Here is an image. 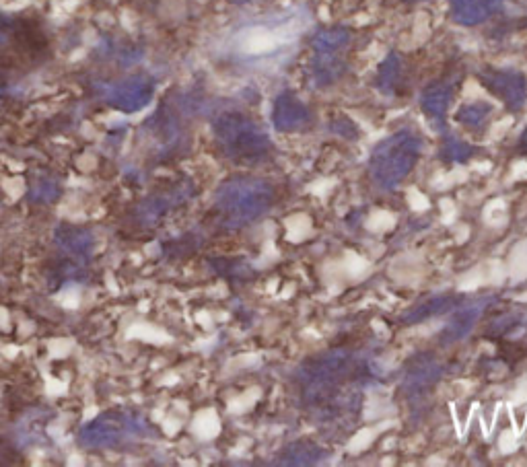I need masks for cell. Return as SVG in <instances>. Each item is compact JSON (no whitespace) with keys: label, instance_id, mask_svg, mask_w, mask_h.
<instances>
[{"label":"cell","instance_id":"obj_16","mask_svg":"<svg viewBox=\"0 0 527 467\" xmlns=\"http://www.w3.org/2000/svg\"><path fill=\"white\" fill-rule=\"evenodd\" d=\"M153 85L145 79H130L120 83L110 93V103L124 112H138L151 101Z\"/></svg>","mask_w":527,"mask_h":467},{"label":"cell","instance_id":"obj_21","mask_svg":"<svg viewBox=\"0 0 527 467\" xmlns=\"http://www.w3.org/2000/svg\"><path fill=\"white\" fill-rule=\"evenodd\" d=\"M443 147H441V159L445 163H468L478 151L476 147L468 145V142L460 140L458 136H453L449 132L443 134Z\"/></svg>","mask_w":527,"mask_h":467},{"label":"cell","instance_id":"obj_1","mask_svg":"<svg viewBox=\"0 0 527 467\" xmlns=\"http://www.w3.org/2000/svg\"><path fill=\"white\" fill-rule=\"evenodd\" d=\"M381 375L371 354L336 346L303 361L293 381L303 410L315 424L350 430L361 414L365 389L377 385Z\"/></svg>","mask_w":527,"mask_h":467},{"label":"cell","instance_id":"obj_7","mask_svg":"<svg viewBox=\"0 0 527 467\" xmlns=\"http://www.w3.org/2000/svg\"><path fill=\"white\" fill-rule=\"evenodd\" d=\"M196 196V186L190 179H180L169 188L140 200L134 208V221L140 227H153L175 208L188 204Z\"/></svg>","mask_w":527,"mask_h":467},{"label":"cell","instance_id":"obj_11","mask_svg":"<svg viewBox=\"0 0 527 467\" xmlns=\"http://www.w3.org/2000/svg\"><path fill=\"white\" fill-rule=\"evenodd\" d=\"M52 239L62 258L91 262L97 243L95 233L91 229L79 225H58L52 233Z\"/></svg>","mask_w":527,"mask_h":467},{"label":"cell","instance_id":"obj_23","mask_svg":"<svg viewBox=\"0 0 527 467\" xmlns=\"http://www.w3.org/2000/svg\"><path fill=\"white\" fill-rule=\"evenodd\" d=\"M62 196V186L54 177H40L29 186L27 198L33 204H54Z\"/></svg>","mask_w":527,"mask_h":467},{"label":"cell","instance_id":"obj_15","mask_svg":"<svg viewBox=\"0 0 527 467\" xmlns=\"http://www.w3.org/2000/svg\"><path fill=\"white\" fill-rule=\"evenodd\" d=\"M344 54L346 52H313L309 62L311 83L318 89H324L340 81L346 73Z\"/></svg>","mask_w":527,"mask_h":467},{"label":"cell","instance_id":"obj_4","mask_svg":"<svg viewBox=\"0 0 527 467\" xmlns=\"http://www.w3.org/2000/svg\"><path fill=\"white\" fill-rule=\"evenodd\" d=\"M423 149V136L408 128L379 140L369 157L371 182L383 192L398 188L418 165Z\"/></svg>","mask_w":527,"mask_h":467},{"label":"cell","instance_id":"obj_17","mask_svg":"<svg viewBox=\"0 0 527 467\" xmlns=\"http://www.w3.org/2000/svg\"><path fill=\"white\" fill-rule=\"evenodd\" d=\"M326 449L313 441H295L278 453L276 465H315L326 457Z\"/></svg>","mask_w":527,"mask_h":467},{"label":"cell","instance_id":"obj_19","mask_svg":"<svg viewBox=\"0 0 527 467\" xmlns=\"http://www.w3.org/2000/svg\"><path fill=\"white\" fill-rule=\"evenodd\" d=\"M353 40V33L346 27H326L320 29L311 38V50L313 52H346Z\"/></svg>","mask_w":527,"mask_h":467},{"label":"cell","instance_id":"obj_12","mask_svg":"<svg viewBox=\"0 0 527 467\" xmlns=\"http://www.w3.org/2000/svg\"><path fill=\"white\" fill-rule=\"evenodd\" d=\"M455 85L458 83H455L453 79L435 81L429 87H425L423 93H420V110L425 112L431 126L441 134L447 132V112H449V105L455 93Z\"/></svg>","mask_w":527,"mask_h":467},{"label":"cell","instance_id":"obj_6","mask_svg":"<svg viewBox=\"0 0 527 467\" xmlns=\"http://www.w3.org/2000/svg\"><path fill=\"white\" fill-rule=\"evenodd\" d=\"M445 365L433 352H420L412 356L402 373V393L404 398L416 406L423 404L433 393L435 385L443 379Z\"/></svg>","mask_w":527,"mask_h":467},{"label":"cell","instance_id":"obj_14","mask_svg":"<svg viewBox=\"0 0 527 467\" xmlns=\"http://www.w3.org/2000/svg\"><path fill=\"white\" fill-rule=\"evenodd\" d=\"M451 19L462 27H476L501 11L503 0H447Z\"/></svg>","mask_w":527,"mask_h":467},{"label":"cell","instance_id":"obj_10","mask_svg":"<svg viewBox=\"0 0 527 467\" xmlns=\"http://www.w3.org/2000/svg\"><path fill=\"white\" fill-rule=\"evenodd\" d=\"M313 114L295 91H280L272 103V126L276 132H301L309 128Z\"/></svg>","mask_w":527,"mask_h":467},{"label":"cell","instance_id":"obj_22","mask_svg":"<svg viewBox=\"0 0 527 467\" xmlns=\"http://www.w3.org/2000/svg\"><path fill=\"white\" fill-rule=\"evenodd\" d=\"M210 264H213V268L217 270L219 276H223L231 282H245L254 276L252 266L243 258H215Z\"/></svg>","mask_w":527,"mask_h":467},{"label":"cell","instance_id":"obj_5","mask_svg":"<svg viewBox=\"0 0 527 467\" xmlns=\"http://www.w3.org/2000/svg\"><path fill=\"white\" fill-rule=\"evenodd\" d=\"M213 134L227 159L241 165H256L270 157L272 140L268 132L241 112H221L213 120Z\"/></svg>","mask_w":527,"mask_h":467},{"label":"cell","instance_id":"obj_18","mask_svg":"<svg viewBox=\"0 0 527 467\" xmlns=\"http://www.w3.org/2000/svg\"><path fill=\"white\" fill-rule=\"evenodd\" d=\"M400 77H402V56L398 52H390L377 68L375 87L379 89L381 95L392 97L398 89Z\"/></svg>","mask_w":527,"mask_h":467},{"label":"cell","instance_id":"obj_2","mask_svg":"<svg viewBox=\"0 0 527 467\" xmlns=\"http://www.w3.org/2000/svg\"><path fill=\"white\" fill-rule=\"evenodd\" d=\"M276 190L262 177H231L215 192V217L221 229L237 231L254 225L274 206Z\"/></svg>","mask_w":527,"mask_h":467},{"label":"cell","instance_id":"obj_3","mask_svg":"<svg viewBox=\"0 0 527 467\" xmlns=\"http://www.w3.org/2000/svg\"><path fill=\"white\" fill-rule=\"evenodd\" d=\"M157 435L151 420L136 410H108L81 426L77 441L87 451L122 449Z\"/></svg>","mask_w":527,"mask_h":467},{"label":"cell","instance_id":"obj_27","mask_svg":"<svg viewBox=\"0 0 527 467\" xmlns=\"http://www.w3.org/2000/svg\"><path fill=\"white\" fill-rule=\"evenodd\" d=\"M406 3H420V0H406Z\"/></svg>","mask_w":527,"mask_h":467},{"label":"cell","instance_id":"obj_20","mask_svg":"<svg viewBox=\"0 0 527 467\" xmlns=\"http://www.w3.org/2000/svg\"><path fill=\"white\" fill-rule=\"evenodd\" d=\"M490 116H493V105L488 101H470L458 107V112H455V122L460 126H464L466 130H482Z\"/></svg>","mask_w":527,"mask_h":467},{"label":"cell","instance_id":"obj_8","mask_svg":"<svg viewBox=\"0 0 527 467\" xmlns=\"http://www.w3.org/2000/svg\"><path fill=\"white\" fill-rule=\"evenodd\" d=\"M478 81L490 95L503 101L509 112H519L527 101V77L517 68L484 66Z\"/></svg>","mask_w":527,"mask_h":467},{"label":"cell","instance_id":"obj_26","mask_svg":"<svg viewBox=\"0 0 527 467\" xmlns=\"http://www.w3.org/2000/svg\"><path fill=\"white\" fill-rule=\"evenodd\" d=\"M229 3L231 5H248V3H252V0H229Z\"/></svg>","mask_w":527,"mask_h":467},{"label":"cell","instance_id":"obj_25","mask_svg":"<svg viewBox=\"0 0 527 467\" xmlns=\"http://www.w3.org/2000/svg\"><path fill=\"white\" fill-rule=\"evenodd\" d=\"M519 151L527 155V130H525V132L521 134V138H519Z\"/></svg>","mask_w":527,"mask_h":467},{"label":"cell","instance_id":"obj_13","mask_svg":"<svg viewBox=\"0 0 527 467\" xmlns=\"http://www.w3.org/2000/svg\"><path fill=\"white\" fill-rule=\"evenodd\" d=\"M466 299H468V295H460V293L433 295L425 301H420L418 305L410 307L406 313H402L400 321L404 323V326H418V323L429 321L433 317H441V315L451 313L455 307H460Z\"/></svg>","mask_w":527,"mask_h":467},{"label":"cell","instance_id":"obj_24","mask_svg":"<svg viewBox=\"0 0 527 467\" xmlns=\"http://www.w3.org/2000/svg\"><path fill=\"white\" fill-rule=\"evenodd\" d=\"M330 130L342 138H348V140H357L361 136V130L359 126L353 122V120H348L346 116H338L332 120L330 124Z\"/></svg>","mask_w":527,"mask_h":467},{"label":"cell","instance_id":"obj_9","mask_svg":"<svg viewBox=\"0 0 527 467\" xmlns=\"http://www.w3.org/2000/svg\"><path fill=\"white\" fill-rule=\"evenodd\" d=\"M497 301L495 295H482V297H468L460 307H455L449 313V321L445 323V328L439 334V344L441 346H451L466 340L472 330L476 328V323L480 321L482 313Z\"/></svg>","mask_w":527,"mask_h":467}]
</instances>
